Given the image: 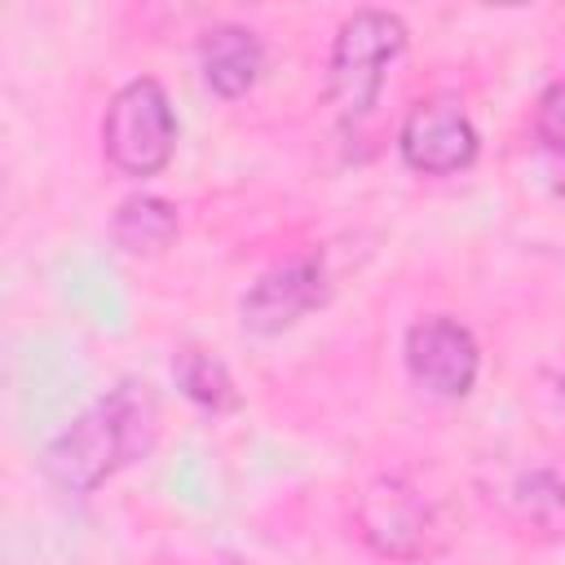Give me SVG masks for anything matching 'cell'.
I'll list each match as a JSON object with an SVG mask.
<instances>
[{"instance_id":"cell-1","label":"cell","mask_w":565,"mask_h":565,"mask_svg":"<svg viewBox=\"0 0 565 565\" xmlns=\"http://www.w3.org/2000/svg\"><path fill=\"white\" fill-rule=\"evenodd\" d=\"M159 437V397L146 380H119L44 450V477L66 494H93L106 477L141 459Z\"/></svg>"},{"instance_id":"cell-2","label":"cell","mask_w":565,"mask_h":565,"mask_svg":"<svg viewBox=\"0 0 565 565\" xmlns=\"http://www.w3.org/2000/svg\"><path fill=\"white\" fill-rule=\"evenodd\" d=\"M406 49V22L388 9H358L340 22L327 62V102L344 124H358L380 102L384 75Z\"/></svg>"},{"instance_id":"cell-3","label":"cell","mask_w":565,"mask_h":565,"mask_svg":"<svg viewBox=\"0 0 565 565\" xmlns=\"http://www.w3.org/2000/svg\"><path fill=\"white\" fill-rule=\"evenodd\" d=\"M102 150H106L110 168H119L124 177H137V181L168 168V159L177 150V115H172V102L159 79H150V75L128 79L110 97L106 119H102Z\"/></svg>"},{"instance_id":"cell-4","label":"cell","mask_w":565,"mask_h":565,"mask_svg":"<svg viewBox=\"0 0 565 565\" xmlns=\"http://www.w3.org/2000/svg\"><path fill=\"white\" fill-rule=\"evenodd\" d=\"M353 525L362 543L388 561H415L433 552V508L402 477H371L353 499Z\"/></svg>"},{"instance_id":"cell-5","label":"cell","mask_w":565,"mask_h":565,"mask_svg":"<svg viewBox=\"0 0 565 565\" xmlns=\"http://www.w3.org/2000/svg\"><path fill=\"white\" fill-rule=\"evenodd\" d=\"M327 300V265L318 252H296L269 265L243 296L238 313L252 335H278Z\"/></svg>"},{"instance_id":"cell-6","label":"cell","mask_w":565,"mask_h":565,"mask_svg":"<svg viewBox=\"0 0 565 565\" xmlns=\"http://www.w3.org/2000/svg\"><path fill=\"white\" fill-rule=\"evenodd\" d=\"M397 150L411 172L450 177L477 159V128L455 97H424L406 110Z\"/></svg>"},{"instance_id":"cell-7","label":"cell","mask_w":565,"mask_h":565,"mask_svg":"<svg viewBox=\"0 0 565 565\" xmlns=\"http://www.w3.org/2000/svg\"><path fill=\"white\" fill-rule=\"evenodd\" d=\"M406 371L433 397H446V402L468 397L477 384V371H481V353H477L472 331L446 313L419 318L406 331Z\"/></svg>"},{"instance_id":"cell-8","label":"cell","mask_w":565,"mask_h":565,"mask_svg":"<svg viewBox=\"0 0 565 565\" xmlns=\"http://www.w3.org/2000/svg\"><path fill=\"white\" fill-rule=\"evenodd\" d=\"M203 79L216 97H243L256 88L265 71V44L247 26H212L199 44Z\"/></svg>"},{"instance_id":"cell-9","label":"cell","mask_w":565,"mask_h":565,"mask_svg":"<svg viewBox=\"0 0 565 565\" xmlns=\"http://www.w3.org/2000/svg\"><path fill=\"white\" fill-rule=\"evenodd\" d=\"M181 221H177V207L159 194H132L119 203L115 221H110V234L115 243L128 252V256H159L172 247Z\"/></svg>"},{"instance_id":"cell-10","label":"cell","mask_w":565,"mask_h":565,"mask_svg":"<svg viewBox=\"0 0 565 565\" xmlns=\"http://www.w3.org/2000/svg\"><path fill=\"white\" fill-rule=\"evenodd\" d=\"M172 375H177L181 393L190 402H199L203 411H212V415L238 411V402H243L238 388H234V380H230V371H225V362L212 358V353H203V349H181L177 362H172Z\"/></svg>"},{"instance_id":"cell-11","label":"cell","mask_w":565,"mask_h":565,"mask_svg":"<svg viewBox=\"0 0 565 565\" xmlns=\"http://www.w3.org/2000/svg\"><path fill=\"white\" fill-rule=\"evenodd\" d=\"M534 146H539L547 185L565 194V79L547 84L534 106Z\"/></svg>"},{"instance_id":"cell-12","label":"cell","mask_w":565,"mask_h":565,"mask_svg":"<svg viewBox=\"0 0 565 565\" xmlns=\"http://www.w3.org/2000/svg\"><path fill=\"white\" fill-rule=\"evenodd\" d=\"M521 512L543 530H565V472L561 468H534L516 481Z\"/></svg>"},{"instance_id":"cell-13","label":"cell","mask_w":565,"mask_h":565,"mask_svg":"<svg viewBox=\"0 0 565 565\" xmlns=\"http://www.w3.org/2000/svg\"><path fill=\"white\" fill-rule=\"evenodd\" d=\"M561 402H565V380H561Z\"/></svg>"}]
</instances>
